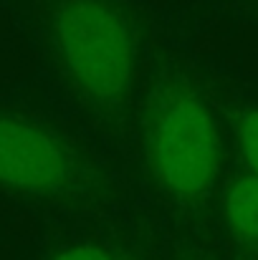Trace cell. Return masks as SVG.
Instances as JSON below:
<instances>
[{
    "instance_id": "obj_2",
    "label": "cell",
    "mask_w": 258,
    "mask_h": 260,
    "mask_svg": "<svg viewBox=\"0 0 258 260\" xmlns=\"http://www.w3.org/2000/svg\"><path fill=\"white\" fill-rule=\"evenodd\" d=\"M145 157L152 179L177 200L205 197L220 174V134L190 84H162L145 109Z\"/></svg>"
},
{
    "instance_id": "obj_4",
    "label": "cell",
    "mask_w": 258,
    "mask_h": 260,
    "mask_svg": "<svg viewBox=\"0 0 258 260\" xmlns=\"http://www.w3.org/2000/svg\"><path fill=\"white\" fill-rule=\"evenodd\" d=\"M225 217L238 238L258 243V174H243L231 184L225 194Z\"/></svg>"
},
{
    "instance_id": "obj_1",
    "label": "cell",
    "mask_w": 258,
    "mask_h": 260,
    "mask_svg": "<svg viewBox=\"0 0 258 260\" xmlns=\"http://www.w3.org/2000/svg\"><path fill=\"white\" fill-rule=\"evenodd\" d=\"M51 38L66 79L89 104L117 109L134 81V33L111 0H59Z\"/></svg>"
},
{
    "instance_id": "obj_5",
    "label": "cell",
    "mask_w": 258,
    "mask_h": 260,
    "mask_svg": "<svg viewBox=\"0 0 258 260\" xmlns=\"http://www.w3.org/2000/svg\"><path fill=\"white\" fill-rule=\"evenodd\" d=\"M238 139H241V152L246 157V165L251 167V174H258V109H251L248 114L241 116Z\"/></svg>"
},
{
    "instance_id": "obj_6",
    "label": "cell",
    "mask_w": 258,
    "mask_h": 260,
    "mask_svg": "<svg viewBox=\"0 0 258 260\" xmlns=\"http://www.w3.org/2000/svg\"><path fill=\"white\" fill-rule=\"evenodd\" d=\"M53 260H114L104 248H96V245H76V248H69L64 253H59Z\"/></svg>"
},
{
    "instance_id": "obj_3",
    "label": "cell",
    "mask_w": 258,
    "mask_h": 260,
    "mask_svg": "<svg viewBox=\"0 0 258 260\" xmlns=\"http://www.w3.org/2000/svg\"><path fill=\"white\" fill-rule=\"evenodd\" d=\"M84 184L79 157L51 126L0 109V189L59 197Z\"/></svg>"
}]
</instances>
